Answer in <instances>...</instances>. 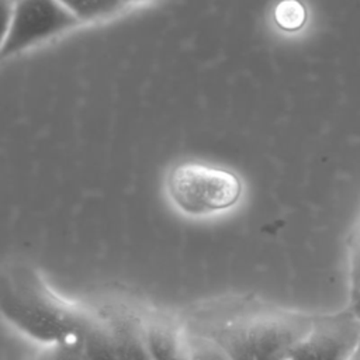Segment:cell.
Returning a JSON list of instances; mask_svg holds the SVG:
<instances>
[{
  "label": "cell",
  "instance_id": "obj_8",
  "mask_svg": "<svg viewBox=\"0 0 360 360\" xmlns=\"http://www.w3.org/2000/svg\"><path fill=\"white\" fill-rule=\"evenodd\" d=\"M80 22L96 21L115 14L125 6L124 0H58Z\"/></svg>",
  "mask_w": 360,
  "mask_h": 360
},
{
  "label": "cell",
  "instance_id": "obj_11",
  "mask_svg": "<svg viewBox=\"0 0 360 360\" xmlns=\"http://www.w3.org/2000/svg\"><path fill=\"white\" fill-rule=\"evenodd\" d=\"M128 360H152L148 349L143 342L142 336V326L135 325L132 335H131V342H129V359Z\"/></svg>",
  "mask_w": 360,
  "mask_h": 360
},
{
  "label": "cell",
  "instance_id": "obj_2",
  "mask_svg": "<svg viewBox=\"0 0 360 360\" xmlns=\"http://www.w3.org/2000/svg\"><path fill=\"white\" fill-rule=\"evenodd\" d=\"M305 314L267 311L222 321L205 332L231 360H290L312 325Z\"/></svg>",
  "mask_w": 360,
  "mask_h": 360
},
{
  "label": "cell",
  "instance_id": "obj_5",
  "mask_svg": "<svg viewBox=\"0 0 360 360\" xmlns=\"http://www.w3.org/2000/svg\"><path fill=\"white\" fill-rule=\"evenodd\" d=\"M360 345V319L349 309L312 318L290 360H352Z\"/></svg>",
  "mask_w": 360,
  "mask_h": 360
},
{
  "label": "cell",
  "instance_id": "obj_4",
  "mask_svg": "<svg viewBox=\"0 0 360 360\" xmlns=\"http://www.w3.org/2000/svg\"><path fill=\"white\" fill-rule=\"evenodd\" d=\"M82 24L58 0H17L3 31L1 59L27 51Z\"/></svg>",
  "mask_w": 360,
  "mask_h": 360
},
{
  "label": "cell",
  "instance_id": "obj_16",
  "mask_svg": "<svg viewBox=\"0 0 360 360\" xmlns=\"http://www.w3.org/2000/svg\"><path fill=\"white\" fill-rule=\"evenodd\" d=\"M357 353H360V345H359V349H357Z\"/></svg>",
  "mask_w": 360,
  "mask_h": 360
},
{
  "label": "cell",
  "instance_id": "obj_7",
  "mask_svg": "<svg viewBox=\"0 0 360 360\" xmlns=\"http://www.w3.org/2000/svg\"><path fill=\"white\" fill-rule=\"evenodd\" d=\"M141 326L152 360H191L186 332L173 321L153 316Z\"/></svg>",
  "mask_w": 360,
  "mask_h": 360
},
{
  "label": "cell",
  "instance_id": "obj_14",
  "mask_svg": "<svg viewBox=\"0 0 360 360\" xmlns=\"http://www.w3.org/2000/svg\"><path fill=\"white\" fill-rule=\"evenodd\" d=\"M135 1H148V0H124V3H135Z\"/></svg>",
  "mask_w": 360,
  "mask_h": 360
},
{
  "label": "cell",
  "instance_id": "obj_9",
  "mask_svg": "<svg viewBox=\"0 0 360 360\" xmlns=\"http://www.w3.org/2000/svg\"><path fill=\"white\" fill-rule=\"evenodd\" d=\"M31 360H90V357L82 336L75 340L42 345Z\"/></svg>",
  "mask_w": 360,
  "mask_h": 360
},
{
  "label": "cell",
  "instance_id": "obj_12",
  "mask_svg": "<svg viewBox=\"0 0 360 360\" xmlns=\"http://www.w3.org/2000/svg\"><path fill=\"white\" fill-rule=\"evenodd\" d=\"M350 284H352V297L360 291V243L357 245L350 267Z\"/></svg>",
  "mask_w": 360,
  "mask_h": 360
},
{
  "label": "cell",
  "instance_id": "obj_3",
  "mask_svg": "<svg viewBox=\"0 0 360 360\" xmlns=\"http://www.w3.org/2000/svg\"><path fill=\"white\" fill-rule=\"evenodd\" d=\"M167 193L180 211L210 215L233 207L240 198L242 183L226 169L188 162L170 172Z\"/></svg>",
  "mask_w": 360,
  "mask_h": 360
},
{
  "label": "cell",
  "instance_id": "obj_15",
  "mask_svg": "<svg viewBox=\"0 0 360 360\" xmlns=\"http://www.w3.org/2000/svg\"><path fill=\"white\" fill-rule=\"evenodd\" d=\"M352 360H360V353H354V356H353V359Z\"/></svg>",
  "mask_w": 360,
  "mask_h": 360
},
{
  "label": "cell",
  "instance_id": "obj_6",
  "mask_svg": "<svg viewBox=\"0 0 360 360\" xmlns=\"http://www.w3.org/2000/svg\"><path fill=\"white\" fill-rule=\"evenodd\" d=\"M134 326L89 315L83 343L90 360H128Z\"/></svg>",
  "mask_w": 360,
  "mask_h": 360
},
{
  "label": "cell",
  "instance_id": "obj_10",
  "mask_svg": "<svg viewBox=\"0 0 360 360\" xmlns=\"http://www.w3.org/2000/svg\"><path fill=\"white\" fill-rule=\"evenodd\" d=\"M305 18V8L298 0H281L274 8V21L284 31L300 30Z\"/></svg>",
  "mask_w": 360,
  "mask_h": 360
},
{
  "label": "cell",
  "instance_id": "obj_17",
  "mask_svg": "<svg viewBox=\"0 0 360 360\" xmlns=\"http://www.w3.org/2000/svg\"><path fill=\"white\" fill-rule=\"evenodd\" d=\"M11 1H17V0H11Z\"/></svg>",
  "mask_w": 360,
  "mask_h": 360
},
{
  "label": "cell",
  "instance_id": "obj_13",
  "mask_svg": "<svg viewBox=\"0 0 360 360\" xmlns=\"http://www.w3.org/2000/svg\"><path fill=\"white\" fill-rule=\"evenodd\" d=\"M350 311L360 319V291L357 294H354L352 297V301H350Z\"/></svg>",
  "mask_w": 360,
  "mask_h": 360
},
{
  "label": "cell",
  "instance_id": "obj_1",
  "mask_svg": "<svg viewBox=\"0 0 360 360\" xmlns=\"http://www.w3.org/2000/svg\"><path fill=\"white\" fill-rule=\"evenodd\" d=\"M0 309L21 333L52 345L80 339L89 315L56 295L27 264H8L1 271Z\"/></svg>",
  "mask_w": 360,
  "mask_h": 360
}]
</instances>
